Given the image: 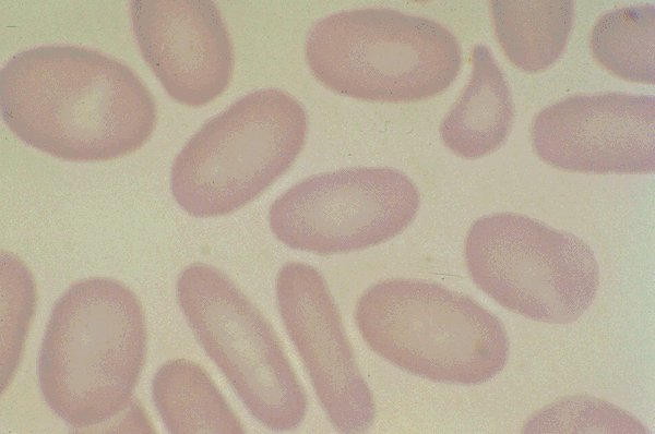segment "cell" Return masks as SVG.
<instances>
[{"mask_svg": "<svg viewBox=\"0 0 655 434\" xmlns=\"http://www.w3.org/2000/svg\"><path fill=\"white\" fill-rule=\"evenodd\" d=\"M4 124L26 145L68 161H107L152 136L156 105L124 63L78 46L14 55L0 72Z\"/></svg>", "mask_w": 655, "mask_h": 434, "instance_id": "cell-1", "label": "cell"}, {"mask_svg": "<svg viewBox=\"0 0 655 434\" xmlns=\"http://www.w3.org/2000/svg\"><path fill=\"white\" fill-rule=\"evenodd\" d=\"M142 304L124 284L91 277L70 286L50 312L37 359L40 393L74 429L123 412L145 363Z\"/></svg>", "mask_w": 655, "mask_h": 434, "instance_id": "cell-2", "label": "cell"}, {"mask_svg": "<svg viewBox=\"0 0 655 434\" xmlns=\"http://www.w3.org/2000/svg\"><path fill=\"white\" fill-rule=\"evenodd\" d=\"M354 317L374 353L433 382L481 384L509 358L502 322L468 296L434 282L380 280L360 294Z\"/></svg>", "mask_w": 655, "mask_h": 434, "instance_id": "cell-3", "label": "cell"}, {"mask_svg": "<svg viewBox=\"0 0 655 434\" xmlns=\"http://www.w3.org/2000/svg\"><path fill=\"white\" fill-rule=\"evenodd\" d=\"M307 65L327 89L377 103L436 96L457 76L461 48L440 23L385 8L332 13L305 43Z\"/></svg>", "mask_w": 655, "mask_h": 434, "instance_id": "cell-4", "label": "cell"}, {"mask_svg": "<svg viewBox=\"0 0 655 434\" xmlns=\"http://www.w3.org/2000/svg\"><path fill=\"white\" fill-rule=\"evenodd\" d=\"M307 134L308 117L295 97L277 88L251 92L183 145L171 165L172 197L193 217L228 215L290 168Z\"/></svg>", "mask_w": 655, "mask_h": 434, "instance_id": "cell-5", "label": "cell"}, {"mask_svg": "<svg viewBox=\"0 0 655 434\" xmlns=\"http://www.w3.org/2000/svg\"><path fill=\"white\" fill-rule=\"evenodd\" d=\"M464 256L474 284L503 308L548 324L576 321L599 285L594 252L579 237L514 213L478 218Z\"/></svg>", "mask_w": 655, "mask_h": 434, "instance_id": "cell-6", "label": "cell"}, {"mask_svg": "<svg viewBox=\"0 0 655 434\" xmlns=\"http://www.w3.org/2000/svg\"><path fill=\"white\" fill-rule=\"evenodd\" d=\"M176 296L198 342L251 415L273 431L298 427L306 393L273 327L221 269L203 263L178 276Z\"/></svg>", "mask_w": 655, "mask_h": 434, "instance_id": "cell-7", "label": "cell"}, {"mask_svg": "<svg viewBox=\"0 0 655 434\" xmlns=\"http://www.w3.org/2000/svg\"><path fill=\"white\" fill-rule=\"evenodd\" d=\"M420 206L415 183L389 167H355L311 176L282 193L267 214L284 245L319 255L383 243L404 231Z\"/></svg>", "mask_w": 655, "mask_h": 434, "instance_id": "cell-8", "label": "cell"}, {"mask_svg": "<svg viewBox=\"0 0 655 434\" xmlns=\"http://www.w3.org/2000/svg\"><path fill=\"white\" fill-rule=\"evenodd\" d=\"M275 292L286 331L331 424L341 433L368 431L376 418L373 396L324 277L309 264L288 262L277 273Z\"/></svg>", "mask_w": 655, "mask_h": 434, "instance_id": "cell-9", "label": "cell"}, {"mask_svg": "<svg viewBox=\"0 0 655 434\" xmlns=\"http://www.w3.org/2000/svg\"><path fill=\"white\" fill-rule=\"evenodd\" d=\"M532 145L546 164L584 173L655 170V98L624 93L575 95L540 110Z\"/></svg>", "mask_w": 655, "mask_h": 434, "instance_id": "cell-10", "label": "cell"}, {"mask_svg": "<svg viewBox=\"0 0 655 434\" xmlns=\"http://www.w3.org/2000/svg\"><path fill=\"white\" fill-rule=\"evenodd\" d=\"M130 15L140 52L166 93L199 108L229 86L234 48L211 0H132Z\"/></svg>", "mask_w": 655, "mask_h": 434, "instance_id": "cell-11", "label": "cell"}, {"mask_svg": "<svg viewBox=\"0 0 655 434\" xmlns=\"http://www.w3.org/2000/svg\"><path fill=\"white\" fill-rule=\"evenodd\" d=\"M472 65L468 84L440 124L444 145L465 159L497 150L509 136L514 118L509 84L486 46L474 47Z\"/></svg>", "mask_w": 655, "mask_h": 434, "instance_id": "cell-12", "label": "cell"}, {"mask_svg": "<svg viewBox=\"0 0 655 434\" xmlns=\"http://www.w3.org/2000/svg\"><path fill=\"white\" fill-rule=\"evenodd\" d=\"M152 398L171 434H239L246 430L207 372L196 362L171 359L152 379Z\"/></svg>", "mask_w": 655, "mask_h": 434, "instance_id": "cell-13", "label": "cell"}, {"mask_svg": "<svg viewBox=\"0 0 655 434\" xmlns=\"http://www.w3.org/2000/svg\"><path fill=\"white\" fill-rule=\"evenodd\" d=\"M497 39L521 71L537 73L561 56L574 16L571 0L490 2Z\"/></svg>", "mask_w": 655, "mask_h": 434, "instance_id": "cell-14", "label": "cell"}, {"mask_svg": "<svg viewBox=\"0 0 655 434\" xmlns=\"http://www.w3.org/2000/svg\"><path fill=\"white\" fill-rule=\"evenodd\" d=\"M655 8L653 4L609 11L591 33L594 58L609 72L630 82L655 83Z\"/></svg>", "mask_w": 655, "mask_h": 434, "instance_id": "cell-15", "label": "cell"}, {"mask_svg": "<svg viewBox=\"0 0 655 434\" xmlns=\"http://www.w3.org/2000/svg\"><path fill=\"white\" fill-rule=\"evenodd\" d=\"M1 390L10 385L20 364L36 308L31 272L14 254L1 252Z\"/></svg>", "mask_w": 655, "mask_h": 434, "instance_id": "cell-16", "label": "cell"}, {"mask_svg": "<svg viewBox=\"0 0 655 434\" xmlns=\"http://www.w3.org/2000/svg\"><path fill=\"white\" fill-rule=\"evenodd\" d=\"M523 433H646L642 423L615 405L590 396L559 399L536 412Z\"/></svg>", "mask_w": 655, "mask_h": 434, "instance_id": "cell-17", "label": "cell"}]
</instances>
